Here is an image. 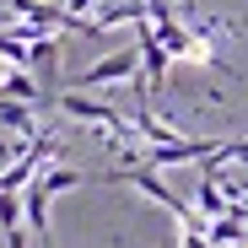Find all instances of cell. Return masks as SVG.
<instances>
[{
	"instance_id": "cell-5",
	"label": "cell",
	"mask_w": 248,
	"mask_h": 248,
	"mask_svg": "<svg viewBox=\"0 0 248 248\" xmlns=\"http://www.w3.org/2000/svg\"><path fill=\"white\" fill-rule=\"evenodd\" d=\"M0 97H16V103H44V81H38L32 70H6L0 76Z\"/></svg>"
},
{
	"instance_id": "cell-4",
	"label": "cell",
	"mask_w": 248,
	"mask_h": 248,
	"mask_svg": "<svg viewBox=\"0 0 248 248\" xmlns=\"http://www.w3.org/2000/svg\"><path fill=\"white\" fill-rule=\"evenodd\" d=\"M27 70L44 81V92L60 81V38H54L49 27H38V32L27 38Z\"/></svg>"
},
{
	"instance_id": "cell-1",
	"label": "cell",
	"mask_w": 248,
	"mask_h": 248,
	"mask_svg": "<svg viewBox=\"0 0 248 248\" xmlns=\"http://www.w3.org/2000/svg\"><path fill=\"white\" fill-rule=\"evenodd\" d=\"M92 184H130L135 194H146L151 205H162V211H173L178 221L189 216V205L168 189V178H162V168H146V162H130V168H113V173H97Z\"/></svg>"
},
{
	"instance_id": "cell-3",
	"label": "cell",
	"mask_w": 248,
	"mask_h": 248,
	"mask_svg": "<svg viewBox=\"0 0 248 248\" xmlns=\"http://www.w3.org/2000/svg\"><path fill=\"white\" fill-rule=\"evenodd\" d=\"M60 108H65L70 119H81V124H92V130H113V135H124V140H135V135H140L135 124H124L119 108H108V103H97V97H87V92H76V87L60 92Z\"/></svg>"
},
{
	"instance_id": "cell-8",
	"label": "cell",
	"mask_w": 248,
	"mask_h": 248,
	"mask_svg": "<svg viewBox=\"0 0 248 248\" xmlns=\"http://www.w3.org/2000/svg\"><path fill=\"white\" fill-rule=\"evenodd\" d=\"M22 216H27V211H22V200H16L11 189H0V227L16 232V227H22Z\"/></svg>"
},
{
	"instance_id": "cell-6",
	"label": "cell",
	"mask_w": 248,
	"mask_h": 248,
	"mask_svg": "<svg viewBox=\"0 0 248 248\" xmlns=\"http://www.w3.org/2000/svg\"><path fill=\"white\" fill-rule=\"evenodd\" d=\"M38 184H44V194L54 200V194H70V189H81V184H92L81 168H49V173H38Z\"/></svg>"
},
{
	"instance_id": "cell-10",
	"label": "cell",
	"mask_w": 248,
	"mask_h": 248,
	"mask_svg": "<svg viewBox=\"0 0 248 248\" xmlns=\"http://www.w3.org/2000/svg\"><path fill=\"white\" fill-rule=\"evenodd\" d=\"M6 248H27V232L16 227V232H6Z\"/></svg>"
},
{
	"instance_id": "cell-7",
	"label": "cell",
	"mask_w": 248,
	"mask_h": 248,
	"mask_svg": "<svg viewBox=\"0 0 248 248\" xmlns=\"http://www.w3.org/2000/svg\"><path fill=\"white\" fill-rule=\"evenodd\" d=\"M0 124L6 130H32V103H16V97H0Z\"/></svg>"
},
{
	"instance_id": "cell-2",
	"label": "cell",
	"mask_w": 248,
	"mask_h": 248,
	"mask_svg": "<svg viewBox=\"0 0 248 248\" xmlns=\"http://www.w3.org/2000/svg\"><path fill=\"white\" fill-rule=\"evenodd\" d=\"M140 70H146V60H140V44H135V49H113L97 65H87L81 76H70V87L76 92H92V87H113V81H135Z\"/></svg>"
},
{
	"instance_id": "cell-9",
	"label": "cell",
	"mask_w": 248,
	"mask_h": 248,
	"mask_svg": "<svg viewBox=\"0 0 248 248\" xmlns=\"http://www.w3.org/2000/svg\"><path fill=\"white\" fill-rule=\"evenodd\" d=\"M92 6H97V0H65V11H76V16H87Z\"/></svg>"
},
{
	"instance_id": "cell-11",
	"label": "cell",
	"mask_w": 248,
	"mask_h": 248,
	"mask_svg": "<svg viewBox=\"0 0 248 248\" xmlns=\"http://www.w3.org/2000/svg\"><path fill=\"white\" fill-rule=\"evenodd\" d=\"M0 6H6V0H0Z\"/></svg>"
}]
</instances>
